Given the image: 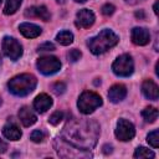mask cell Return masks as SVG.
Instances as JSON below:
<instances>
[{"mask_svg":"<svg viewBox=\"0 0 159 159\" xmlns=\"http://www.w3.org/2000/svg\"><path fill=\"white\" fill-rule=\"evenodd\" d=\"M99 127L94 120H72L66 124L61 138L76 148L89 150L97 144Z\"/></svg>","mask_w":159,"mask_h":159,"instance_id":"6da1fadb","label":"cell"},{"mask_svg":"<svg viewBox=\"0 0 159 159\" xmlns=\"http://www.w3.org/2000/svg\"><path fill=\"white\" fill-rule=\"evenodd\" d=\"M119 39L118 36L112 31V30H108V29H104L102 30L98 35L88 39L87 41V46L88 48L91 50L92 53L94 55H101V53H104L107 52L109 48H112L113 46H116L118 43Z\"/></svg>","mask_w":159,"mask_h":159,"instance_id":"7a4b0ae2","label":"cell"},{"mask_svg":"<svg viewBox=\"0 0 159 159\" xmlns=\"http://www.w3.org/2000/svg\"><path fill=\"white\" fill-rule=\"evenodd\" d=\"M36 83H37V80L34 75L21 73V75L12 77L7 82V87L12 94L19 96V97H25L35 89Z\"/></svg>","mask_w":159,"mask_h":159,"instance_id":"3957f363","label":"cell"},{"mask_svg":"<svg viewBox=\"0 0 159 159\" xmlns=\"http://www.w3.org/2000/svg\"><path fill=\"white\" fill-rule=\"evenodd\" d=\"M101 106H102L101 96L92 91L82 92V94L80 96L78 102H77V107H78L80 112L83 114H89Z\"/></svg>","mask_w":159,"mask_h":159,"instance_id":"277c9868","label":"cell"},{"mask_svg":"<svg viewBox=\"0 0 159 159\" xmlns=\"http://www.w3.org/2000/svg\"><path fill=\"white\" fill-rule=\"evenodd\" d=\"M55 148L58 155L62 158H89L91 157L89 152L76 148L62 138H57L55 140Z\"/></svg>","mask_w":159,"mask_h":159,"instance_id":"5b68a950","label":"cell"},{"mask_svg":"<svg viewBox=\"0 0 159 159\" xmlns=\"http://www.w3.org/2000/svg\"><path fill=\"white\" fill-rule=\"evenodd\" d=\"M113 72L119 77H128L134 71V62L130 55H120L112 65Z\"/></svg>","mask_w":159,"mask_h":159,"instance_id":"8992f818","label":"cell"},{"mask_svg":"<svg viewBox=\"0 0 159 159\" xmlns=\"http://www.w3.org/2000/svg\"><path fill=\"white\" fill-rule=\"evenodd\" d=\"M36 66H37L39 71L42 75H46V76L53 75V73H56L61 70V62L55 56H42V57H40L37 60Z\"/></svg>","mask_w":159,"mask_h":159,"instance_id":"52a82bcc","label":"cell"},{"mask_svg":"<svg viewBox=\"0 0 159 159\" xmlns=\"http://www.w3.org/2000/svg\"><path fill=\"white\" fill-rule=\"evenodd\" d=\"M2 51L12 61L19 60L22 56V46L20 45V42L10 36H5L2 39V43H1Z\"/></svg>","mask_w":159,"mask_h":159,"instance_id":"ba28073f","label":"cell"},{"mask_svg":"<svg viewBox=\"0 0 159 159\" xmlns=\"http://www.w3.org/2000/svg\"><path fill=\"white\" fill-rule=\"evenodd\" d=\"M134 135H135L134 125L129 120H127L124 118H120L117 123L116 137L122 142H128V140H132Z\"/></svg>","mask_w":159,"mask_h":159,"instance_id":"9c48e42d","label":"cell"},{"mask_svg":"<svg viewBox=\"0 0 159 159\" xmlns=\"http://www.w3.org/2000/svg\"><path fill=\"white\" fill-rule=\"evenodd\" d=\"M96 16L92 10L89 9H82L76 14V26L80 29H88L94 24Z\"/></svg>","mask_w":159,"mask_h":159,"instance_id":"30bf717a","label":"cell"},{"mask_svg":"<svg viewBox=\"0 0 159 159\" xmlns=\"http://www.w3.org/2000/svg\"><path fill=\"white\" fill-rule=\"evenodd\" d=\"M133 43L138 46H144L150 41V34L145 27H134L130 32Z\"/></svg>","mask_w":159,"mask_h":159,"instance_id":"8fae6325","label":"cell"},{"mask_svg":"<svg viewBox=\"0 0 159 159\" xmlns=\"http://www.w3.org/2000/svg\"><path fill=\"white\" fill-rule=\"evenodd\" d=\"M25 16L26 17H37V19H41L43 21H50V19H51L50 11L43 5L27 7L26 11H25Z\"/></svg>","mask_w":159,"mask_h":159,"instance_id":"7c38bea8","label":"cell"},{"mask_svg":"<svg viewBox=\"0 0 159 159\" xmlns=\"http://www.w3.org/2000/svg\"><path fill=\"white\" fill-rule=\"evenodd\" d=\"M142 92L148 99L157 101L159 98V88H158L157 83L152 80H145L142 83Z\"/></svg>","mask_w":159,"mask_h":159,"instance_id":"4fadbf2b","label":"cell"},{"mask_svg":"<svg viewBox=\"0 0 159 159\" xmlns=\"http://www.w3.org/2000/svg\"><path fill=\"white\" fill-rule=\"evenodd\" d=\"M127 96V88L124 84H114L108 91V98L113 103H118L123 101Z\"/></svg>","mask_w":159,"mask_h":159,"instance_id":"5bb4252c","label":"cell"},{"mask_svg":"<svg viewBox=\"0 0 159 159\" xmlns=\"http://www.w3.org/2000/svg\"><path fill=\"white\" fill-rule=\"evenodd\" d=\"M51 106H52V98L46 93L39 94L34 101V108L39 113H45L47 109H50Z\"/></svg>","mask_w":159,"mask_h":159,"instance_id":"9a60e30c","label":"cell"},{"mask_svg":"<svg viewBox=\"0 0 159 159\" xmlns=\"http://www.w3.org/2000/svg\"><path fill=\"white\" fill-rule=\"evenodd\" d=\"M19 119L20 122L22 123L24 127H30L34 123H36L37 118H36V114L32 112V109L27 106H24L20 111H19Z\"/></svg>","mask_w":159,"mask_h":159,"instance_id":"2e32d148","label":"cell"},{"mask_svg":"<svg viewBox=\"0 0 159 159\" xmlns=\"http://www.w3.org/2000/svg\"><path fill=\"white\" fill-rule=\"evenodd\" d=\"M19 30H20V32H21L25 37H27V39H35V37L40 36L41 32H42V30H41L40 26H37V25H35V24H30V22H24V24H21V25L19 26Z\"/></svg>","mask_w":159,"mask_h":159,"instance_id":"e0dca14e","label":"cell"},{"mask_svg":"<svg viewBox=\"0 0 159 159\" xmlns=\"http://www.w3.org/2000/svg\"><path fill=\"white\" fill-rule=\"evenodd\" d=\"M2 134L5 138H7L10 140H19L22 135L20 128L14 122H10V120L2 127Z\"/></svg>","mask_w":159,"mask_h":159,"instance_id":"ac0fdd59","label":"cell"},{"mask_svg":"<svg viewBox=\"0 0 159 159\" xmlns=\"http://www.w3.org/2000/svg\"><path fill=\"white\" fill-rule=\"evenodd\" d=\"M56 40H57L58 43H61L63 46L71 45L72 41H73V34L71 31H68V30H63V31H61V32L57 34Z\"/></svg>","mask_w":159,"mask_h":159,"instance_id":"d6986e66","label":"cell"},{"mask_svg":"<svg viewBox=\"0 0 159 159\" xmlns=\"http://www.w3.org/2000/svg\"><path fill=\"white\" fill-rule=\"evenodd\" d=\"M142 116L147 123H154L158 119V109L154 107H147L142 112Z\"/></svg>","mask_w":159,"mask_h":159,"instance_id":"ffe728a7","label":"cell"},{"mask_svg":"<svg viewBox=\"0 0 159 159\" xmlns=\"http://www.w3.org/2000/svg\"><path fill=\"white\" fill-rule=\"evenodd\" d=\"M22 0H7L6 1V5H5V9H4V14L5 15H12L15 14L20 5H21Z\"/></svg>","mask_w":159,"mask_h":159,"instance_id":"44dd1931","label":"cell"},{"mask_svg":"<svg viewBox=\"0 0 159 159\" xmlns=\"http://www.w3.org/2000/svg\"><path fill=\"white\" fill-rule=\"evenodd\" d=\"M134 158L137 159H143V158H154V153L152 150H149L148 148L144 147H138L133 154Z\"/></svg>","mask_w":159,"mask_h":159,"instance_id":"7402d4cb","label":"cell"},{"mask_svg":"<svg viewBox=\"0 0 159 159\" xmlns=\"http://www.w3.org/2000/svg\"><path fill=\"white\" fill-rule=\"evenodd\" d=\"M147 140H148V143L153 148H158L159 147V132L157 129L153 130V132H150L148 134V137H147Z\"/></svg>","mask_w":159,"mask_h":159,"instance_id":"603a6c76","label":"cell"},{"mask_svg":"<svg viewBox=\"0 0 159 159\" xmlns=\"http://www.w3.org/2000/svg\"><path fill=\"white\" fill-rule=\"evenodd\" d=\"M62 119H63V113L60 112V111H56V112H53V113L50 116L48 122H50L52 125H57Z\"/></svg>","mask_w":159,"mask_h":159,"instance_id":"cb8c5ba5","label":"cell"},{"mask_svg":"<svg viewBox=\"0 0 159 159\" xmlns=\"http://www.w3.org/2000/svg\"><path fill=\"white\" fill-rule=\"evenodd\" d=\"M81 57H82V53H81V51L77 50V48H72V50H70V52L67 53V58H68V61H71V62H77Z\"/></svg>","mask_w":159,"mask_h":159,"instance_id":"d4e9b609","label":"cell"},{"mask_svg":"<svg viewBox=\"0 0 159 159\" xmlns=\"http://www.w3.org/2000/svg\"><path fill=\"white\" fill-rule=\"evenodd\" d=\"M45 137H46V134L42 132V130H34L32 133H31V140L32 142H35V143H41V142H43V139H45Z\"/></svg>","mask_w":159,"mask_h":159,"instance_id":"484cf974","label":"cell"},{"mask_svg":"<svg viewBox=\"0 0 159 159\" xmlns=\"http://www.w3.org/2000/svg\"><path fill=\"white\" fill-rule=\"evenodd\" d=\"M52 91L56 94H62L66 91V84L63 82H56L55 84H52Z\"/></svg>","mask_w":159,"mask_h":159,"instance_id":"4316f807","label":"cell"},{"mask_svg":"<svg viewBox=\"0 0 159 159\" xmlns=\"http://www.w3.org/2000/svg\"><path fill=\"white\" fill-rule=\"evenodd\" d=\"M114 10H116V7H114L112 4H104V5L102 6V9H101L102 14H103V15H106V16L112 15V14L114 12Z\"/></svg>","mask_w":159,"mask_h":159,"instance_id":"83f0119b","label":"cell"},{"mask_svg":"<svg viewBox=\"0 0 159 159\" xmlns=\"http://www.w3.org/2000/svg\"><path fill=\"white\" fill-rule=\"evenodd\" d=\"M53 50H55V45L51 42H45V43L40 45L37 48L39 52H46V51H53Z\"/></svg>","mask_w":159,"mask_h":159,"instance_id":"f1b7e54d","label":"cell"},{"mask_svg":"<svg viewBox=\"0 0 159 159\" xmlns=\"http://www.w3.org/2000/svg\"><path fill=\"white\" fill-rule=\"evenodd\" d=\"M6 149H7V144H6L2 139H0V154L5 153V152H6Z\"/></svg>","mask_w":159,"mask_h":159,"instance_id":"f546056e","label":"cell"},{"mask_svg":"<svg viewBox=\"0 0 159 159\" xmlns=\"http://www.w3.org/2000/svg\"><path fill=\"white\" fill-rule=\"evenodd\" d=\"M103 153H104V154L112 153V145H108V144H106V145L103 147Z\"/></svg>","mask_w":159,"mask_h":159,"instance_id":"4dcf8cb0","label":"cell"},{"mask_svg":"<svg viewBox=\"0 0 159 159\" xmlns=\"http://www.w3.org/2000/svg\"><path fill=\"white\" fill-rule=\"evenodd\" d=\"M127 4H129V5H135V4H139V2H142V1H144V0H124Z\"/></svg>","mask_w":159,"mask_h":159,"instance_id":"1f68e13d","label":"cell"},{"mask_svg":"<svg viewBox=\"0 0 159 159\" xmlns=\"http://www.w3.org/2000/svg\"><path fill=\"white\" fill-rule=\"evenodd\" d=\"M135 16H137V17H140V19H143V17H144V12H143V10H140V11L135 12Z\"/></svg>","mask_w":159,"mask_h":159,"instance_id":"d6a6232c","label":"cell"},{"mask_svg":"<svg viewBox=\"0 0 159 159\" xmlns=\"http://www.w3.org/2000/svg\"><path fill=\"white\" fill-rule=\"evenodd\" d=\"M154 12H155V14H158V1L154 4Z\"/></svg>","mask_w":159,"mask_h":159,"instance_id":"836d02e7","label":"cell"},{"mask_svg":"<svg viewBox=\"0 0 159 159\" xmlns=\"http://www.w3.org/2000/svg\"><path fill=\"white\" fill-rule=\"evenodd\" d=\"M75 1H77V2H84L86 0H75Z\"/></svg>","mask_w":159,"mask_h":159,"instance_id":"e575fe53","label":"cell"},{"mask_svg":"<svg viewBox=\"0 0 159 159\" xmlns=\"http://www.w3.org/2000/svg\"><path fill=\"white\" fill-rule=\"evenodd\" d=\"M56 1H57V2H61V4H62V2H65V0H56Z\"/></svg>","mask_w":159,"mask_h":159,"instance_id":"d590c367","label":"cell"},{"mask_svg":"<svg viewBox=\"0 0 159 159\" xmlns=\"http://www.w3.org/2000/svg\"><path fill=\"white\" fill-rule=\"evenodd\" d=\"M0 63H1V55H0Z\"/></svg>","mask_w":159,"mask_h":159,"instance_id":"8d00e7d4","label":"cell"},{"mask_svg":"<svg viewBox=\"0 0 159 159\" xmlns=\"http://www.w3.org/2000/svg\"><path fill=\"white\" fill-rule=\"evenodd\" d=\"M0 104H1V98H0Z\"/></svg>","mask_w":159,"mask_h":159,"instance_id":"74e56055","label":"cell"},{"mask_svg":"<svg viewBox=\"0 0 159 159\" xmlns=\"http://www.w3.org/2000/svg\"><path fill=\"white\" fill-rule=\"evenodd\" d=\"M1 2H2V0H0V4H1Z\"/></svg>","mask_w":159,"mask_h":159,"instance_id":"f35d334b","label":"cell"}]
</instances>
